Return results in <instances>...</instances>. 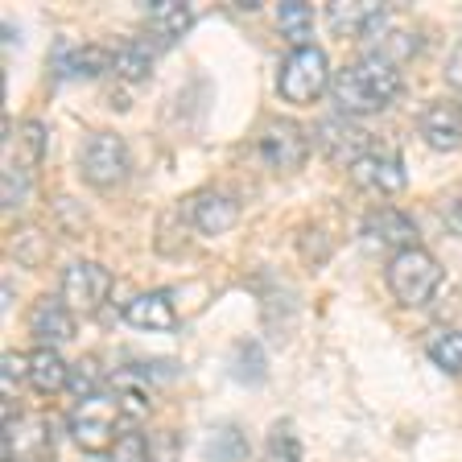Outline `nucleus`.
<instances>
[{"label":"nucleus","instance_id":"f257e3e1","mask_svg":"<svg viewBox=\"0 0 462 462\" xmlns=\"http://www.w3.org/2000/svg\"><path fill=\"white\" fill-rule=\"evenodd\" d=\"M401 67L384 62V58L375 54H364L356 58L351 67H343L330 83V96H335V107L343 116H372V112H384L396 96H401Z\"/></svg>","mask_w":462,"mask_h":462},{"label":"nucleus","instance_id":"f03ea898","mask_svg":"<svg viewBox=\"0 0 462 462\" xmlns=\"http://www.w3.org/2000/svg\"><path fill=\"white\" fill-rule=\"evenodd\" d=\"M125 404H120V396L116 393H99L91 396V401H79L75 409H70V438H75L79 450L87 454H107L116 446V438H120V425H125Z\"/></svg>","mask_w":462,"mask_h":462},{"label":"nucleus","instance_id":"7ed1b4c3","mask_svg":"<svg viewBox=\"0 0 462 462\" xmlns=\"http://www.w3.org/2000/svg\"><path fill=\"white\" fill-rule=\"evenodd\" d=\"M277 91L289 104H314L330 91V54L322 46H293L281 62Z\"/></svg>","mask_w":462,"mask_h":462},{"label":"nucleus","instance_id":"20e7f679","mask_svg":"<svg viewBox=\"0 0 462 462\" xmlns=\"http://www.w3.org/2000/svg\"><path fill=\"white\" fill-rule=\"evenodd\" d=\"M384 281L401 306H425L442 285V264L425 248H404L396 256H388Z\"/></svg>","mask_w":462,"mask_h":462},{"label":"nucleus","instance_id":"39448f33","mask_svg":"<svg viewBox=\"0 0 462 462\" xmlns=\"http://www.w3.org/2000/svg\"><path fill=\"white\" fill-rule=\"evenodd\" d=\"M112 293V273L99 260H70L58 277V298L67 301L70 314H96Z\"/></svg>","mask_w":462,"mask_h":462},{"label":"nucleus","instance_id":"423d86ee","mask_svg":"<svg viewBox=\"0 0 462 462\" xmlns=\"http://www.w3.org/2000/svg\"><path fill=\"white\" fill-rule=\"evenodd\" d=\"M79 170L96 190H112L128 178V144L116 133H91L79 153Z\"/></svg>","mask_w":462,"mask_h":462},{"label":"nucleus","instance_id":"0eeeda50","mask_svg":"<svg viewBox=\"0 0 462 462\" xmlns=\"http://www.w3.org/2000/svg\"><path fill=\"white\" fill-rule=\"evenodd\" d=\"M256 149H260V157H264L269 170L298 173L301 165H306V157H310V133L298 125V120L277 116V120H269V125L260 128Z\"/></svg>","mask_w":462,"mask_h":462},{"label":"nucleus","instance_id":"6e6552de","mask_svg":"<svg viewBox=\"0 0 462 462\" xmlns=\"http://www.w3.org/2000/svg\"><path fill=\"white\" fill-rule=\"evenodd\" d=\"M5 462H54V425L42 413L5 417Z\"/></svg>","mask_w":462,"mask_h":462},{"label":"nucleus","instance_id":"1a4fd4ad","mask_svg":"<svg viewBox=\"0 0 462 462\" xmlns=\"http://www.w3.org/2000/svg\"><path fill=\"white\" fill-rule=\"evenodd\" d=\"M359 240H364L367 252H388V256H396V252H404V248H421V244H417L413 219L393 211V207L367 215L364 227H359Z\"/></svg>","mask_w":462,"mask_h":462},{"label":"nucleus","instance_id":"9d476101","mask_svg":"<svg viewBox=\"0 0 462 462\" xmlns=\"http://www.w3.org/2000/svg\"><path fill=\"white\" fill-rule=\"evenodd\" d=\"M351 182L359 190H372V194H401L409 173H404V157L393 153V149H367L356 165H351Z\"/></svg>","mask_w":462,"mask_h":462},{"label":"nucleus","instance_id":"9b49d317","mask_svg":"<svg viewBox=\"0 0 462 462\" xmlns=\"http://www.w3.org/2000/svg\"><path fill=\"white\" fill-rule=\"evenodd\" d=\"M393 21L388 5H364V0H335L327 5V25L335 38H375Z\"/></svg>","mask_w":462,"mask_h":462},{"label":"nucleus","instance_id":"f8f14e48","mask_svg":"<svg viewBox=\"0 0 462 462\" xmlns=\"http://www.w3.org/2000/svg\"><path fill=\"white\" fill-rule=\"evenodd\" d=\"M417 133L438 153L462 149V104H454V99H430L421 107V116H417Z\"/></svg>","mask_w":462,"mask_h":462},{"label":"nucleus","instance_id":"ddd939ff","mask_svg":"<svg viewBox=\"0 0 462 462\" xmlns=\"http://www.w3.org/2000/svg\"><path fill=\"white\" fill-rule=\"evenodd\" d=\"M314 141L322 144V153L327 157H338V162H351V165L372 149V141L364 136V128H359L351 116H343V112L322 116L318 128H314Z\"/></svg>","mask_w":462,"mask_h":462},{"label":"nucleus","instance_id":"4468645a","mask_svg":"<svg viewBox=\"0 0 462 462\" xmlns=\"http://www.w3.org/2000/svg\"><path fill=\"white\" fill-rule=\"evenodd\" d=\"M186 219L202 231V236H223L240 219V202L223 190H199L186 199Z\"/></svg>","mask_w":462,"mask_h":462},{"label":"nucleus","instance_id":"2eb2a0df","mask_svg":"<svg viewBox=\"0 0 462 462\" xmlns=\"http://www.w3.org/2000/svg\"><path fill=\"white\" fill-rule=\"evenodd\" d=\"M104 67H112V54L99 46H87V42H79V46L58 42L54 54H50V70L58 79H96L104 75Z\"/></svg>","mask_w":462,"mask_h":462},{"label":"nucleus","instance_id":"dca6fc26","mask_svg":"<svg viewBox=\"0 0 462 462\" xmlns=\"http://www.w3.org/2000/svg\"><path fill=\"white\" fill-rule=\"evenodd\" d=\"M194 25V9L186 0H153L149 9H144V29L153 33L162 46H173V42H182Z\"/></svg>","mask_w":462,"mask_h":462},{"label":"nucleus","instance_id":"f3484780","mask_svg":"<svg viewBox=\"0 0 462 462\" xmlns=\"http://www.w3.org/2000/svg\"><path fill=\"white\" fill-rule=\"evenodd\" d=\"M29 330H33V338H38L42 346L70 343V338H75V314L67 310L62 298H46L33 306V314H29Z\"/></svg>","mask_w":462,"mask_h":462},{"label":"nucleus","instance_id":"a211bd4d","mask_svg":"<svg viewBox=\"0 0 462 462\" xmlns=\"http://www.w3.org/2000/svg\"><path fill=\"white\" fill-rule=\"evenodd\" d=\"M29 388H38L42 396H54L70 388V364L58 356V346H38L29 356Z\"/></svg>","mask_w":462,"mask_h":462},{"label":"nucleus","instance_id":"6ab92c4d","mask_svg":"<svg viewBox=\"0 0 462 462\" xmlns=\"http://www.w3.org/2000/svg\"><path fill=\"white\" fill-rule=\"evenodd\" d=\"M125 322L136 330H173L178 314H173L170 293H136L125 306Z\"/></svg>","mask_w":462,"mask_h":462},{"label":"nucleus","instance_id":"aec40b11","mask_svg":"<svg viewBox=\"0 0 462 462\" xmlns=\"http://www.w3.org/2000/svg\"><path fill=\"white\" fill-rule=\"evenodd\" d=\"M112 70L120 79H128V83H144L149 70H153V46H149L144 38L120 42V46L112 50Z\"/></svg>","mask_w":462,"mask_h":462},{"label":"nucleus","instance_id":"412c9836","mask_svg":"<svg viewBox=\"0 0 462 462\" xmlns=\"http://www.w3.org/2000/svg\"><path fill=\"white\" fill-rule=\"evenodd\" d=\"M421 50V38H417L413 29H380L372 38V46H367V54L384 58V62H393V67H401V62H409V58Z\"/></svg>","mask_w":462,"mask_h":462},{"label":"nucleus","instance_id":"4be33fe9","mask_svg":"<svg viewBox=\"0 0 462 462\" xmlns=\"http://www.w3.org/2000/svg\"><path fill=\"white\" fill-rule=\"evenodd\" d=\"M425 351L442 372L458 375L462 372V327H433L425 335Z\"/></svg>","mask_w":462,"mask_h":462},{"label":"nucleus","instance_id":"5701e85b","mask_svg":"<svg viewBox=\"0 0 462 462\" xmlns=\"http://www.w3.org/2000/svg\"><path fill=\"white\" fill-rule=\"evenodd\" d=\"M112 388V375H104V367L96 364V359H79L75 367H70V396L79 401H91V396L107 393Z\"/></svg>","mask_w":462,"mask_h":462},{"label":"nucleus","instance_id":"b1692460","mask_svg":"<svg viewBox=\"0 0 462 462\" xmlns=\"http://www.w3.org/2000/svg\"><path fill=\"white\" fill-rule=\"evenodd\" d=\"M277 25L293 46H310L306 38H310V29H314V9L301 5V0H285V5L277 9Z\"/></svg>","mask_w":462,"mask_h":462},{"label":"nucleus","instance_id":"393cba45","mask_svg":"<svg viewBox=\"0 0 462 462\" xmlns=\"http://www.w3.org/2000/svg\"><path fill=\"white\" fill-rule=\"evenodd\" d=\"M207 458L211 462H244L248 458V442L236 425H219V430L207 438Z\"/></svg>","mask_w":462,"mask_h":462},{"label":"nucleus","instance_id":"a878e982","mask_svg":"<svg viewBox=\"0 0 462 462\" xmlns=\"http://www.w3.org/2000/svg\"><path fill=\"white\" fill-rule=\"evenodd\" d=\"M236 380H244V384H260L264 375H269V356H264V346L256 343V338H248V343L236 346Z\"/></svg>","mask_w":462,"mask_h":462},{"label":"nucleus","instance_id":"bb28decb","mask_svg":"<svg viewBox=\"0 0 462 462\" xmlns=\"http://www.w3.org/2000/svg\"><path fill=\"white\" fill-rule=\"evenodd\" d=\"M264 462H301V438L289 421H277L264 438Z\"/></svg>","mask_w":462,"mask_h":462},{"label":"nucleus","instance_id":"cd10ccee","mask_svg":"<svg viewBox=\"0 0 462 462\" xmlns=\"http://www.w3.org/2000/svg\"><path fill=\"white\" fill-rule=\"evenodd\" d=\"M29 194H33V170H29V162H13L5 170V207L21 211L29 202Z\"/></svg>","mask_w":462,"mask_h":462},{"label":"nucleus","instance_id":"c85d7f7f","mask_svg":"<svg viewBox=\"0 0 462 462\" xmlns=\"http://www.w3.org/2000/svg\"><path fill=\"white\" fill-rule=\"evenodd\" d=\"M107 462H153V446L141 430H125L107 450Z\"/></svg>","mask_w":462,"mask_h":462},{"label":"nucleus","instance_id":"c756f323","mask_svg":"<svg viewBox=\"0 0 462 462\" xmlns=\"http://www.w3.org/2000/svg\"><path fill=\"white\" fill-rule=\"evenodd\" d=\"M17 141H21V149H25V162L38 165L42 153H46V125H42V120H25Z\"/></svg>","mask_w":462,"mask_h":462},{"label":"nucleus","instance_id":"7c9ffc66","mask_svg":"<svg viewBox=\"0 0 462 462\" xmlns=\"http://www.w3.org/2000/svg\"><path fill=\"white\" fill-rule=\"evenodd\" d=\"M0 367H5V388L9 393H17L21 384H29V356H21V351H5V359H0Z\"/></svg>","mask_w":462,"mask_h":462},{"label":"nucleus","instance_id":"2f4dec72","mask_svg":"<svg viewBox=\"0 0 462 462\" xmlns=\"http://www.w3.org/2000/svg\"><path fill=\"white\" fill-rule=\"evenodd\" d=\"M442 219H446V227H450L454 236H462V182L442 199Z\"/></svg>","mask_w":462,"mask_h":462},{"label":"nucleus","instance_id":"473e14b6","mask_svg":"<svg viewBox=\"0 0 462 462\" xmlns=\"http://www.w3.org/2000/svg\"><path fill=\"white\" fill-rule=\"evenodd\" d=\"M446 83H450L454 91H462V42L450 50V58H446Z\"/></svg>","mask_w":462,"mask_h":462}]
</instances>
